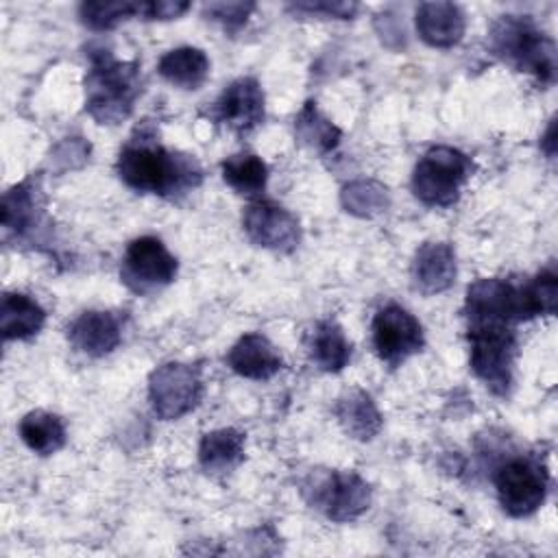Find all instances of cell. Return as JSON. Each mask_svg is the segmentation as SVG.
Instances as JSON below:
<instances>
[{"instance_id": "cell-11", "label": "cell", "mask_w": 558, "mask_h": 558, "mask_svg": "<svg viewBox=\"0 0 558 558\" xmlns=\"http://www.w3.org/2000/svg\"><path fill=\"white\" fill-rule=\"evenodd\" d=\"M242 227L257 246L290 253L301 240V227L294 214L275 201H253L242 214Z\"/></svg>"}, {"instance_id": "cell-27", "label": "cell", "mask_w": 558, "mask_h": 558, "mask_svg": "<svg viewBox=\"0 0 558 558\" xmlns=\"http://www.w3.org/2000/svg\"><path fill=\"white\" fill-rule=\"evenodd\" d=\"M342 205L357 216H375L388 205L386 187L375 181H353L342 190Z\"/></svg>"}, {"instance_id": "cell-4", "label": "cell", "mask_w": 558, "mask_h": 558, "mask_svg": "<svg viewBox=\"0 0 558 558\" xmlns=\"http://www.w3.org/2000/svg\"><path fill=\"white\" fill-rule=\"evenodd\" d=\"M469 347L473 373L495 392L508 395L512 386L517 336L508 323H469Z\"/></svg>"}, {"instance_id": "cell-19", "label": "cell", "mask_w": 558, "mask_h": 558, "mask_svg": "<svg viewBox=\"0 0 558 558\" xmlns=\"http://www.w3.org/2000/svg\"><path fill=\"white\" fill-rule=\"evenodd\" d=\"M244 460V434L233 427L207 432L198 445V462L207 473L225 475Z\"/></svg>"}, {"instance_id": "cell-7", "label": "cell", "mask_w": 558, "mask_h": 558, "mask_svg": "<svg viewBox=\"0 0 558 558\" xmlns=\"http://www.w3.org/2000/svg\"><path fill=\"white\" fill-rule=\"evenodd\" d=\"M549 486L547 469L534 458H512L495 473L501 508L510 517H527L541 508Z\"/></svg>"}, {"instance_id": "cell-31", "label": "cell", "mask_w": 558, "mask_h": 558, "mask_svg": "<svg viewBox=\"0 0 558 558\" xmlns=\"http://www.w3.org/2000/svg\"><path fill=\"white\" fill-rule=\"evenodd\" d=\"M554 131H556V124L551 122L549 129H547V135H545V140H543V148H545V153H547L549 157H554Z\"/></svg>"}, {"instance_id": "cell-12", "label": "cell", "mask_w": 558, "mask_h": 558, "mask_svg": "<svg viewBox=\"0 0 558 558\" xmlns=\"http://www.w3.org/2000/svg\"><path fill=\"white\" fill-rule=\"evenodd\" d=\"M211 116L235 133H248L264 120L262 85L251 76L235 78L214 102Z\"/></svg>"}, {"instance_id": "cell-14", "label": "cell", "mask_w": 558, "mask_h": 558, "mask_svg": "<svg viewBox=\"0 0 558 558\" xmlns=\"http://www.w3.org/2000/svg\"><path fill=\"white\" fill-rule=\"evenodd\" d=\"M418 37L434 48H451L464 35V13L453 2H423L414 13Z\"/></svg>"}, {"instance_id": "cell-5", "label": "cell", "mask_w": 558, "mask_h": 558, "mask_svg": "<svg viewBox=\"0 0 558 558\" xmlns=\"http://www.w3.org/2000/svg\"><path fill=\"white\" fill-rule=\"evenodd\" d=\"M471 177V159L451 146L429 148L412 172L414 196L432 207H449L458 201L462 185Z\"/></svg>"}, {"instance_id": "cell-10", "label": "cell", "mask_w": 558, "mask_h": 558, "mask_svg": "<svg viewBox=\"0 0 558 558\" xmlns=\"http://www.w3.org/2000/svg\"><path fill=\"white\" fill-rule=\"evenodd\" d=\"M421 323L401 305L386 303L373 318V347L381 362L399 366L423 349Z\"/></svg>"}, {"instance_id": "cell-22", "label": "cell", "mask_w": 558, "mask_h": 558, "mask_svg": "<svg viewBox=\"0 0 558 558\" xmlns=\"http://www.w3.org/2000/svg\"><path fill=\"white\" fill-rule=\"evenodd\" d=\"M310 353L320 371L338 373L351 360V342L333 320H320L310 338Z\"/></svg>"}, {"instance_id": "cell-29", "label": "cell", "mask_w": 558, "mask_h": 558, "mask_svg": "<svg viewBox=\"0 0 558 558\" xmlns=\"http://www.w3.org/2000/svg\"><path fill=\"white\" fill-rule=\"evenodd\" d=\"M290 9L299 13H310V15H329V17H351L357 9L353 2H296Z\"/></svg>"}, {"instance_id": "cell-25", "label": "cell", "mask_w": 558, "mask_h": 558, "mask_svg": "<svg viewBox=\"0 0 558 558\" xmlns=\"http://www.w3.org/2000/svg\"><path fill=\"white\" fill-rule=\"evenodd\" d=\"M294 131L296 137L316 153H329L340 140V129L333 122H329L312 100L305 102L303 109L299 111L294 120Z\"/></svg>"}, {"instance_id": "cell-6", "label": "cell", "mask_w": 558, "mask_h": 558, "mask_svg": "<svg viewBox=\"0 0 558 558\" xmlns=\"http://www.w3.org/2000/svg\"><path fill=\"white\" fill-rule=\"evenodd\" d=\"M303 495L331 521L344 523L368 510L371 486L353 471H325L310 475Z\"/></svg>"}, {"instance_id": "cell-28", "label": "cell", "mask_w": 558, "mask_h": 558, "mask_svg": "<svg viewBox=\"0 0 558 558\" xmlns=\"http://www.w3.org/2000/svg\"><path fill=\"white\" fill-rule=\"evenodd\" d=\"M253 9H255L253 2H211V4H205V13L211 20L220 22L229 31L240 28L246 22V17L251 15Z\"/></svg>"}, {"instance_id": "cell-8", "label": "cell", "mask_w": 558, "mask_h": 558, "mask_svg": "<svg viewBox=\"0 0 558 558\" xmlns=\"http://www.w3.org/2000/svg\"><path fill=\"white\" fill-rule=\"evenodd\" d=\"M203 395L198 368L183 362H166L150 373L148 397L159 418L172 421L192 412Z\"/></svg>"}, {"instance_id": "cell-1", "label": "cell", "mask_w": 558, "mask_h": 558, "mask_svg": "<svg viewBox=\"0 0 558 558\" xmlns=\"http://www.w3.org/2000/svg\"><path fill=\"white\" fill-rule=\"evenodd\" d=\"M116 170L131 190L163 198L183 196L203 181V168L192 155L161 146L146 126H137L122 146Z\"/></svg>"}, {"instance_id": "cell-9", "label": "cell", "mask_w": 558, "mask_h": 558, "mask_svg": "<svg viewBox=\"0 0 558 558\" xmlns=\"http://www.w3.org/2000/svg\"><path fill=\"white\" fill-rule=\"evenodd\" d=\"M177 257L166 244L155 235H142L126 246L120 277L133 292L144 294L168 286L177 277Z\"/></svg>"}, {"instance_id": "cell-16", "label": "cell", "mask_w": 558, "mask_h": 558, "mask_svg": "<svg viewBox=\"0 0 558 558\" xmlns=\"http://www.w3.org/2000/svg\"><path fill=\"white\" fill-rule=\"evenodd\" d=\"M456 279V253L447 242H425L412 262L414 288L423 294L445 292Z\"/></svg>"}, {"instance_id": "cell-26", "label": "cell", "mask_w": 558, "mask_h": 558, "mask_svg": "<svg viewBox=\"0 0 558 558\" xmlns=\"http://www.w3.org/2000/svg\"><path fill=\"white\" fill-rule=\"evenodd\" d=\"M140 7L142 2H83L78 15L87 28L109 31L126 17H137Z\"/></svg>"}, {"instance_id": "cell-18", "label": "cell", "mask_w": 558, "mask_h": 558, "mask_svg": "<svg viewBox=\"0 0 558 558\" xmlns=\"http://www.w3.org/2000/svg\"><path fill=\"white\" fill-rule=\"evenodd\" d=\"M46 323V310L28 294L4 292L0 305V329L4 340H26Z\"/></svg>"}, {"instance_id": "cell-13", "label": "cell", "mask_w": 558, "mask_h": 558, "mask_svg": "<svg viewBox=\"0 0 558 558\" xmlns=\"http://www.w3.org/2000/svg\"><path fill=\"white\" fill-rule=\"evenodd\" d=\"M68 338L76 351L89 357H102L122 340L120 318L111 312L87 310L70 325Z\"/></svg>"}, {"instance_id": "cell-20", "label": "cell", "mask_w": 558, "mask_h": 558, "mask_svg": "<svg viewBox=\"0 0 558 558\" xmlns=\"http://www.w3.org/2000/svg\"><path fill=\"white\" fill-rule=\"evenodd\" d=\"M157 70L168 83L181 89H198L209 76V59L201 48L181 46L168 50L159 59Z\"/></svg>"}, {"instance_id": "cell-17", "label": "cell", "mask_w": 558, "mask_h": 558, "mask_svg": "<svg viewBox=\"0 0 558 558\" xmlns=\"http://www.w3.org/2000/svg\"><path fill=\"white\" fill-rule=\"evenodd\" d=\"M37 192H39V187L33 177L4 192L2 227H4L7 235L13 233L17 240H24V238H31L33 231L39 227L44 214L39 207Z\"/></svg>"}, {"instance_id": "cell-2", "label": "cell", "mask_w": 558, "mask_h": 558, "mask_svg": "<svg viewBox=\"0 0 558 558\" xmlns=\"http://www.w3.org/2000/svg\"><path fill=\"white\" fill-rule=\"evenodd\" d=\"M142 94L137 61H118L109 50H89L85 74V109L100 124H118L131 116Z\"/></svg>"}, {"instance_id": "cell-30", "label": "cell", "mask_w": 558, "mask_h": 558, "mask_svg": "<svg viewBox=\"0 0 558 558\" xmlns=\"http://www.w3.org/2000/svg\"><path fill=\"white\" fill-rule=\"evenodd\" d=\"M190 9L187 2L179 0H157V2H142L140 15L144 20H172L183 15Z\"/></svg>"}, {"instance_id": "cell-15", "label": "cell", "mask_w": 558, "mask_h": 558, "mask_svg": "<svg viewBox=\"0 0 558 558\" xmlns=\"http://www.w3.org/2000/svg\"><path fill=\"white\" fill-rule=\"evenodd\" d=\"M227 364L233 373L246 379H270L283 366L272 342L257 331L244 333L227 353Z\"/></svg>"}, {"instance_id": "cell-24", "label": "cell", "mask_w": 558, "mask_h": 558, "mask_svg": "<svg viewBox=\"0 0 558 558\" xmlns=\"http://www.w3.org/2000/svg\"><path fill=\"white\" fill-rule=\"evenodd\" d=\"M220 170H222L225 183L244 196H255L264 192L268 181L266 163L253 153H240V155L227 157Z\"/></svg>"}, {"instance_id": "cell-21", "label": "cell", "mask_w": 558, "mask_h": 558, "mask_svg": "<svg viewBox=\"0 0 558 558\" xmlns=\"http://www.w3.org/2000/svg\"><path fill=\"white\" fill-rule=\"evenodd\" d=\"M333 412L342 429L357 440H371L381 429V414L364 390H349L342 395Z\"/></svg>"}, {"instance_id": "cell-3", "label": "cell", "mask_w": 558, "mask_h": 558, "mask_svg": "<svg viewBox=\"0 0 558 558\" xmlns=\"http://www.w3.org/2000/svg\"><path fill=\"white\" fill-rule=\"evenodd\" d=\"M488 48L517 70L534 74L541 83L556 81V46L530 17L501 15L495 20L488 31Z\"/></svg>"}, {"instance_id": "cell-23", "label": "cell", "mask_w": 558, "mask_h": 558, "mask_svg": "<svg viewBox=\"0 0 558 558\" xmlns=\"http://www.w3.org/2000/svg\"><path fill=\"white\" fill-rule=\"evenodd\" d=\"M17 429L24 445L39 456H50L59 451L68 438L61 416L46 410H33L24 414Z\"/></svg>"}]
</instances>
